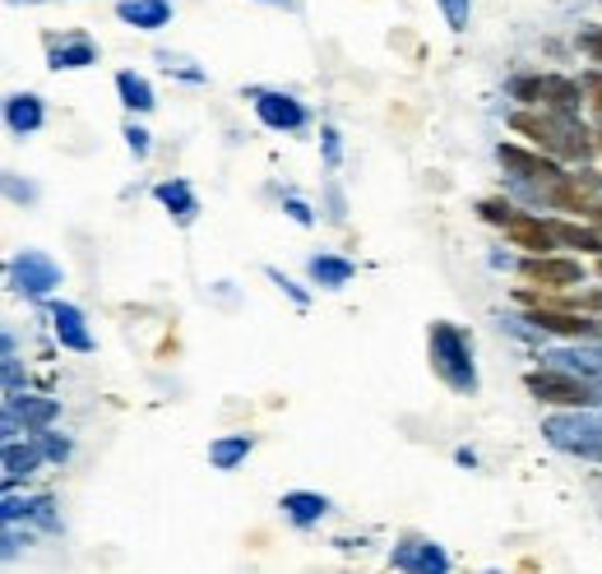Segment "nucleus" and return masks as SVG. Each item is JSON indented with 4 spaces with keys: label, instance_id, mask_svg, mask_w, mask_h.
<instances>
[{
    "label": "nucleus",
    "instance_id": "f03ea898",
    "mask_svg": "<svg viewBox=\"0 0 602 574\" xmlns=\"http://www.w3.org/2000/svg\"><path fill=\"white\" fill-rule=\"evenodd\" d=\"M426 347H432V371L450 385L454 394H473L477 390V371H473V357H469V334L454 324H432L426 334Z\"/></svg>",
    "mask_w": 602,
    "mask_h": 574
},
{
    "label": "nucleus",
    "instance_id": "bb28decb",
    "mask_svg": "<svg viewBox=\"0 0 602 574\" xmlns=\"http://www.w3.org/2000/svg\"><path fill=\"white\" fill-rule=\"evenodd\" d=\"M440 10H445V20H450V28H469V0H440Z\"/></svg>",
    "mask_w": 602,
    "mask_h": 574
},
{
    "label": "nucleus",
    "instance_id": "393cba45",
    "mask_svg": "<svg viewBox=\"0 0 602 574\" xmlns=\"http://www.w3.org/2000/svg\"><path fill=\"white\" fill-rule=\"evenodd\" d=\"M38 445H42V455H47L51 463H65V459H71V441L51 436V431H38Z\"/></svg>",
    "mask_w": 602,
    "mask_h": 574
},
{
    "label": "nucleus",
    "instance_id": "6e6552de",
    "mask_svg": "<svg viewBox=\"0 0 602 574\" xmlns=\"http://www.w3.org/2000/svg\"><path fill=\"white\" fill-rule=\"evenodd\" d=\"M505 241L510 246H524L528 255H547L556 246V228L552 222H542V218H528V214H514L510 222H505Z\"/></svg>",
    "mask_w": 602,
    "mask_h": 574
},
{
    "label": "nucleus",
    "instance_id": "7c9ffc66",
    "mask_svg": "<svg viewBox=\"0 0 602 574\" xmlns=\"http://www.w3.org/2000/svg\"><path fill=\"white\" fill-rule=\"evenodd\" d=\"M584 93H589L593 107L602 112V75H584Z\"/></svg>",
    "mask_w": 602,
    "mask_h": 574
},
{
    "label": "nucleus",
    "instance_id": "dca6fc26",
    "mask_svg": "<svg viewBox=\"0 0 602 574\" xmlns=\"http://www.w3.org/2000/svg\"><path fill=\"white\" fill-rule=\"evenodd\" d=\"M5 126L14 135H33V130H42V102L33 98V93H14L5 102Z\"/></svg>",
    "mask_w": 602,
    "mask_h": 574
},
{
    "label": "nucleus",
    "instance_id": "5701e85b",
    "mask_svg": "<svg viewBox=\"0 0 602 574\" xmlns=\"http://www.w3.org/2000/svg\"><path fill=\"white\" fill-rule=\"evenodd\" d=\"M311 278L320 288H343L353 278V265H348V259H338V255H316L311 259Z\"/></svg>",
    "mask_w": 602,
    "mask_h": 574
},
{
    "label": "nucleus",
    "instance_id": "cd10ccee",
    "mask_svg": "<svg viewBox=\"0 0 602 574\" xmlns=\"http://www.w3.org/2000/svg\"><path fill=\"white\" fill-rule=\"evenodd\" d=\"M5 394L10 398L24 394V385H20V361H14V357H5Z\"/></svg>",
    "mask_w": 602,
    "mask_h": 574
},
{
    "label": "nucleus",
    "instance_id": "39448f33",
    "mask_svg": "<svg viewBox=\"0 0 602 574\" xmlns=\"http://www.w3.org/2000/svg\"><path fill=\"white\" fill-rule=\"evenodd\" d=\"M510 89H514V98H524V102H542L547 112H561V116H579V102H584V84L561 79V75L514 79Z\"/></svg>",
    "mask_w": 602,
    "mask_h": 574
},
{
    "label": "nucleus",
    "instance_id": "72a5a7b5",
    "mask_svg": "<svg viewBox=\"0 0 602 574\" xmlns=\"http://www.w3.org/2000/svg\"><path fill=\"white\" fill-rule=\"evenodd\" d=\"M593 218H598V228H602V204H598V208H593Z\"/></svg>",
    "mask_w": 602,
    "mask_h": 574
},
{
    "label": "nucleus",
    "instance_id": "412c9836",
    "mask_svg": "<svg viewBox=\"0 0 602 574\" xmlns=\"http://www.w3.org/2000/svg\"><path fill=\"white\" fill-rule=\"evenodd\" d=\"M47 455H42V445H20V441H5V477L14 482L20 473H33Z\"/></svg>",
    "mask_w": 602,
    "mask_h": 574
},
{
    "label": "nucleus",
    "instance_id": "aec40b11",
    "mask_svg": "<svg viewBox=\"0 0 602 574\" xmlns=\"http://www.w3.org/2000/svg\"><path fill=\"white\" fill-rule=\"evenodd\" d=\"M246 455H251V436H222V441L209 445V459H214V468H222V473L241 468Z\"/></svg>",
    "mask_w": 602,
    "mask_h": 574
},
{
    "label": "nucleus",
    "instance_id": "ddd939ff",
    "mask_svg": "<svg viewBox=\"0 0 602 574\" xmlns=\"http://www.w3.org/2000/svg\"><path fill=\"white\" fill-rule=\"evenodd\" d=\"M389 565L394 570H450V556H445L436 543H404L399 551L389 556Z\"/></svg>",
    "mask_w": 602,
    "mask_h": 574
},
{
    "label": "nucleus",
    "instance_id": "7ed1b4c3",
    "mask_svg": "<svg viewBox=\"0 0 602 574\" xmlns=\"http://www.w3.org/2000/svg\"><path fill=\"white\" fill-rule=\"evenodd\" d=\"M524 385L538 394V398H547V404H565V408H593V404H602V385L598 380H589V375H579V371H565V367H542V371H528V380Z\"/></svg>",
    "mask_w": 602,
    "mask_h": 574
},
{
    "label": "nucleus",
    "instance_id": "20e7f679",
    "mask_svg": "<svg viewBox=\"0 0 602 574\" xmlns=\"http://www.w3.org/2000/svg\"><path fill=\"white\" fill-rule=\"evenodd\" d=\"M542 436L547 445H556L565 449V455H579V459H593L598 455V445H602V417L593 412H556V417H547L542 422Z\"/></svg>",
    "mask_w": 602,
    "mask_h": 574
},
{
    "label": "nucleus",
    "instance_id": "f257e3e1",
    "mask_svg": "<svg viewBox=\"0 0 602 574\" xmlns=\"http://www.w3.org/2000/svg\"><path fill=\"white\" fill-rule=\"evenodd\" d=\"M520 135H528L538 149H547L552 158H589L593 144H589V135H584V126H575V116H561V112H514L510 120Z\"/></svg>",
    "mask_w": 602,
    "mask_h": 574
},
{
    "label": "nucleus",
    "instance_id": "f704fd0d",
    "mask_svg": "<svg viewBox=\"0 0 602 574\" xmlns=\"http://www.w3.org/2000/svg\"><path fill=\"white\" fill-rule=\"evenodd\" d=\"M593 459H598V463H602V445H598V455H593Z\"/></svg>",
    "mask_w": 602,
    "mask_h": 574
},
{
    "label": "nucleus",
    "instance_id": "1a4fd4ad",
    "mask_svg": "<svg viewBox=\"0 0 602 574\" xmlns=\"http://www.w3.org/2000/svg\"><path fill=\"white\" fill-rule=\"evenodd\" d=\"M255 116H260L269 130H302L306 126V107L297 98H283V93H260V98H255Z\"/></svg>",
    "mask_w": 602,
    "mask_h": 574
},
{
    "label": "nucleus",
    "instance_id": "b1692460",
    "mask_svg": "<svg viewBox=\"0 0 602 574\" xmlns=\"http://www.w3.org/2000/svg\"><path fill=\"white\" fill-rule=\"evenodd\" d=\"M556 237L565 241V246H575V251H589V255H602V232L593 228H579V222H552Z\"/></svg>",
    "mask_w": 602,
    "mask_h": 574
},
{
    "label": "nucleus",
    "instance_id": "c756f323",
    "mask_svg": "<svg viewBox=\"0 0 602 574\" xmlns=\"http://www.w3.org/2000/svg\"><path fill=\"white\" fill-rule=\"evenodd\" d=\"M579 47L589 51L593 61H602V28H593V33H584V38H579Z\"/></svg>",
    "mask_w": 602,
    "mask_h": 574
},
{
    "label": "nucleus",
    "instance_id": "f8f14e48",
    "mask_svg": "<svg viewBox=\"0 0 602 574\" xmlns=\"http://www.w3.org/2000/svg\"><path fill=\"white\" fill-rule=\"evenodd\" d=\"M528 320H533V329H547V334H565V339H593V334H598L593 320L565 316V310H552V306H538Z\"/></svg>",
    "mask_w": 602,
    "mask_h": 574
},
{
    "label": "nucleus",
    "instance_id": "a211bd4d",
    "mask_svg": "<svg viewBox=\"0 0 602 574\" xmlns=\"http://www.w3.org/2000/svg\"><path fill=\"white\" fill-rule=\"evenodd\" d=\"M324 510H330V500L316 496V492H287L283 496V514L292 519V524H316V519H324Z\"/></svg>",
    "mask_w": 602,
    "mask_h": 574
},
{
    "label": "nucleus",
    "instance_id": "c9c22d12",
    "mask_svg": "<svg viewBox=\"0 0 602 574\" xmlns=\"http://www.w3.org/2000/svg\"><path fill=\"white\" fill-rule=\"evenodd\" d=\"M598 273H602V259H598Z\"/></svg>",
    "mask_w": 602,
    "mask_h": 574
},
{
    "label": "nucleus",
    "instance_id": "2f4dec72",
    "mask_svg": "<svg viewBox=\"0 0 602 574\" xmlns=\"http://www.w3.org/2000/svg\"><path fill=\"white\" fill-rule=\"evenodd\" d=\"M324 158L338 163V130H324Z\"/></svg>",
    "mask_w": 602,
    "mask_h": 574
},
{
    "label": "nucleus",
    "instance_id": "4be33fe9",
    "mask_svg": "<svg viewBox=\"0 0 602 574\" xmlns=\"http://www.w3.org/2000/svg\"><path fill=\"white\" fill-rule=\"evenodd\" d=\"M98 61V51H93V42H84V38H75V42H65V47H56L51 51V69H84V65H93Z\"/></svg>",
    "mask_w": 602,
    "mask_h": 574
},
{
    "label": "nucleus",
    "instance_id": "a878e982",
    "mask_svg": "<svg viewBox=\"0 0 602 574\" xmlns=\"http://www.w3.org/2000/svg\"><path fill=\"white\" fill-rule=\"evenodd\" d=\"M477 208H482V218H487V222H501V228H505V222L514 218V208H510V200H482Z\"/></svg>",
    "mask_w": 602,
    "mask_h": 574
},
{
    "label": "nucleus",
    "instance_id": "4468645a",
    "mask_svg": "<svg viewBox=\"0 0 602 574\" xmlns=\"http://www.w3.org/2000/svg\"><path fill=\"white\" fill-rule=\"evenodd\" d=\"M116 14H120V24H130V28H163L171 20V5L167 0H120Z\"/></svg>",
    "mask_w": 602,
    "mask_h": 574
},
{
    "label": "nucleus",
    "instance_id": "f3484780",
    "mask_svg": "<svg viewBox=\"0 0 602 574\" xmlns=\"http://www.w3.org/2000/svg\"><path fill=\"white\" fill-rule=\"evenodd\" d=\"M153 195H158V204L167 208V214L171 218H181V222H191L195 218V190L191 186H185V181H163L158 190H153Z\"/></svg>",
    "mask_w": 602,
    "mask_h": 574
},
{
    "label": "nucleus",
    "instance_id": "0eeeda50",
    "mask_svg": "<svg viewBox=\"0 0 602 574\" xmlns=\"http://www.w3.org/2000/svg\"><path fill=\"white\" fill-rule=\"evenodd\" d=\"M520 273L528 278V283H542V288H575L584 283V269L579 259H552V255H528Z\"/></svg>",
    "mask_w": 602,
    "mask_h": 574
},
{
    "label": "nucleus",
    "instance_id": "9d476101",
    "mask_svg": "<svg viewBox=\"0 0 602 574\" xmlns=\"http://www.w3.org/2000/svg\"><path fill=\"white\" fill-rule=\"evenodd\" d=\"M51 329H56L61 347H71V353H93V334L75 306H65V302L51 306Z\"/></svg>",
    "mask_w": 602,
    "mask_h": 574
},
{
    "label": "nucleus",
    "instance_id": "423d86ee",
    "mask_svg": "<svg viewBox=\"0 0 602 574\" xmlns=\"http://www.w3.org/2000/svg\"><path fill=\"white\" fill-rule=\"evenodd\" d=\"M61 283V265L42 251H24L10 259V288L24 292V297H47L51 288Z\"/></svg>",
    "mask_w": 602,
    "mask_h": 574
},
{
    "label": "nucleus",
    "instance_id": "2eb2a0df",
    "mask_svg": "<svg viewBox=\"0 0 602 574\" xmlns=\"http://www.w3.org/2000/svg\"><path fill=\"white\" fill-rule=\"evenodd\" d=\"M10 408L20 412L24 431H47V426L61 417V404H56V398H28V394H20V398H10Z\"/></svg>",
    "mask_w": 602,
    "mask_h": 574
},
{
    "label": "nucleus",
    "instance_id": "c85d7f7f",
    "mask_svg": "<svg viewBox=\"0 0 602 574\" xmlns=\"http://www.w3.org/2000/svg\"><path fill=\"white\" fill-rule=\"evenodd\" d=\"M126 144L144 158V153H149V130H144V126H126Z\"/></svg>",
    "mask_w": 602,
    "mask_h": 574
},
{
    "label": "nucleus",
    "instance_id": "6ab92c4d",
    "mask_svg": "<svg viewBox=\"0 0 602 574\" xmlns=\"http://www.w3.org/2000/svg\"><path fill=\"white\" fill-rule=\"evenodd\" d=\"M116 89H120V102H126L130 112H149L153 107V89L144 75H135V69H120L116 75Z\"/></svg>",
    "mask_w": 602,
    "mask_h": 574
},
{
    "label": "nucleus",
    "instance_id": "473e14b6",
    "mask_svg": "<svg viewBox=\"0 0 602 574\" xmlns=\"http://www.w3.org/2000/svg\"><path fill=\"white\" fill-rule=\"evenodd\" d=\"M287 214L297 218V222H311V208H306L302 200H287Z\"/></svg>",
    "mask_w": 602,
    "mask_h": 574
},
{
    "label": "nucleus",
    "instance_id": "9b49d317",
    "mask_svg": "<svg viewBox=\"0 0 602 574\" xmlns=\"http://www.w3.org/2000/svg\"><path fill=\"white\" fill-rule=\"evenodd\" d=\"M501 163L514 171V177H524V181H552V177H561V167H556V158L552 153H524V149H510V144H501Z\"/></svg>",
    "mask_w": 602,
    "mask_h": 574
}]
</instances>
